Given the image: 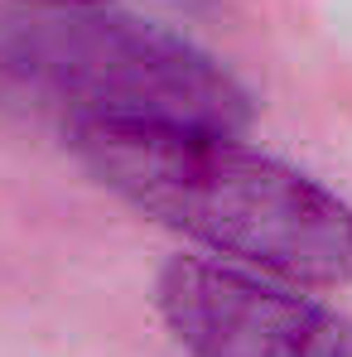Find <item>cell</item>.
<instances>
[{
  "instance_id": "6da1fadb",
  "label": "cell",
  "mask_w": 352,
  "mask_h": 357,
  "mask_svg": "<svg viewBox=\"0 0 352 357\" xmlns=\"http://www.w3.org/2000/svg\"><path fill=\"white\" fill-rule=\"evenodd\" d=\"M77 165L213 261L299 290L352 285V203L227 130L77 126Z\"/></svg>"
},
{
  "instance_id": "7a4b0ae2",
  "label": "cell",
  "mask_w": 352,
  "mask_h": 357,
  "mask_svg": "<svg viewBox=\"0 0 352 357\" xmlns=\"http://www.w3.org/2000/svg\"><path fill=\"white\" fill-rule=\"evenodd\" d=\"M0 97L68 130L174 126L241 135L256 107L227 63L188 34L107 5L0 24Z\"/></svg>"
},
{
  "instance_id": "3957f363",
  "label": "cell",
  "mask_w": 352,
  "mask_h": 357,
  "mask_svg": "<svg viewBox=\"0 0 352 357\" xmlns=\"http://www.w3.org/2000/svg\"><path fill=\"white\" fill-rule=\"evenodd\" d=\"M155 309L188 357H352L348 314L213 256H174L155 280Z\"/></svg>"
},
{
  "instance_id": "277c9868",
  "label": "cell",
  "mask_w": 352,
  "mask_h": 357,
  "mask_svg": "<svg viewBox=\"0 0 352 357\" xmlns=\"http://www.w3.org/2000/svg\"><path fill=\"white\" fill-rule=\"evenodd\" d=\"M20 5H39V10H77V5H112V0H20Z\"/></svg>"
}]
</instances>
